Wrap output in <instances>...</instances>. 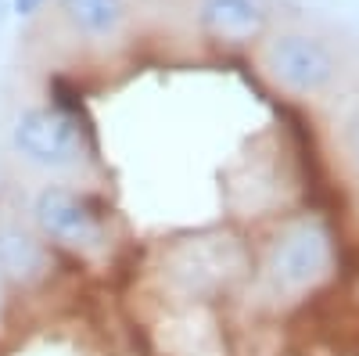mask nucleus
Wrapping results in <instances>:
<instances>
[{"mask_svg": "<svg viewBox=\"0 0 359 356\" xmlns=\"http://www.w3.org/2000/svg\"><path fill=\"white\" fill-rule=\"evenodd\" d=\"M338 270V242L323 216H291L262 242L259 284L273 303H302Z\"/></svg>", "mask_w": 359, "mask_h": 356, "instance_id": "nucleus-1", "label": "nucleus"}, {"mask_svg": "<svg viewBox=\"0 0 359 356\" xmlns=\"http://www.w3.org/2000/svg\"><path fill=\"white\" fill-rule=\"evenodd\" d=\"M255 65L280 94L298 101L334 94L345 79V54L313 29H269L255 44Z\"/></svg>", "mask_w": 359, "mask_h": 356, "instance_id": "nucleus-2", "label": "nucleus"}, {"mask_svg": "<svg viewBox=\"0 0 359 356\" xmlns=\"http://www.w3.org/2000/svg\"><path fill=\"white\" fill-rule=\"evenodd\" d=\"M15 155L43 173H72L86 162L90 144L76 112L62 105H29L15 115L11 126Z\"/></svg>", "mask_w": 359, "mask_h": 356, "instance_id": "nucleus-3", "label": "nucleus"}, {"mask_svg": "<svg viewBox=\"0 0 359 356\" xmlns=\"http://www.w3.org/2000/svg\"><path fill=\"white\" fill-rule=\"evenodd\" d=\"M29 216H33L43 242L62 245L69 252H101L108 242L97 205L90 202V195L69 184H43L33 195Z\"/></svg>", "mask_w": 359, "mask_h": 356, "instance_id": "nucleus-4", "label": "nucleus"}, {"mask_svg": "<svg viewBox=\"0 0 359 356\" xmlns=\"http://www.w3.org/2000/svg\"><path fill=\"white\" fill-rule=\"evenodd\" d=\"M248 270V252L233 237H191L169 256V277L187 295L201 299L212 291H226Z\"/></svg>", "mask_w": 359, "mask_h": 356, "instance_id": "nucleus-5", "label": "nucleus"}, {"mask_svg": "<svg viewBox=\"0 0 359 356\" xmlns=\"http://www.w3.org/2000/svg\"><path fill=\"white\" fill-rule=\"evenodd\" d=\"M198 25L226 44H259L269 33V15L259 0H198Z\"/></svg>", "mask_w": 359, "mask_h": 356, "instance_id": "nucleus-6", "label": "nucleus"}, {"mask_svg": "<svg viewBox=\"0 0 359 356\" xmlns=\"http://www.w3.org/2000/svg\"><path fill=\"white\" fill-rule=\"evenodd\" d=\"M57 15L86 44H111L130 25L126 0H57Z\"/></svg>", "mask_w": 359, "mask_h": 356, "instance_id": "nucleus-7", "label": "nucleus"}, {"mask_svg": "<svg viewBox=\"0 0 359 356\" xmlns=\"http://www.w3.org/2000/svg\"><path fill=\"white\" fill-rule=\"evenodd\" d=\"M47 245L43 237H36L25 227H0V277H8L11 284H36L47 277Z\"/></svg>", "mask_w": 359, "mask_h": 356, "instance_id": "nucleus-8", "label": "nucleus"}, {"mask_svg": "<svg viewBox=\"0 0 359 356\" xmlns=\"http://www.w3.org/2000/svg\"><path fill=\"white\" fill-rule=\"evenodd\" d=\"M334 147H338L341 169L359 184V98L338 115V123H334Z\"/></svg>", "mask_w": 359, "mask_h": 356, "instance_id": "nucleus-9", "label": "nucleus"}, {"mask_svg": "<svg viewBox=\"0 0 359 356\" xmlns=\"http://www.w3.org/2000/svg\"><path fill=\"white\" fill-rule=\"evenodd\" d=\"M47 4H50V0H11V15H18V18H36Z\"/></svg>", "mask_w": 359, "mask_h": 356, "instance_id": "nucleus-10", "label": "nucleus"}, {"mask_svg": "<svg viewBox=\"0 0 359 356\" xmlns=\"http://www.w3.org/2000/svg\"><path fill=\"white\" fill-rule=\"evenodd\" d=\"M8 15H11V0H0V25H4Z\"/></svg>", "mask_w": 359, "mask_h": 356, "instance_id": "nucleus-11", "label": "nucleus"}]
</instances>
